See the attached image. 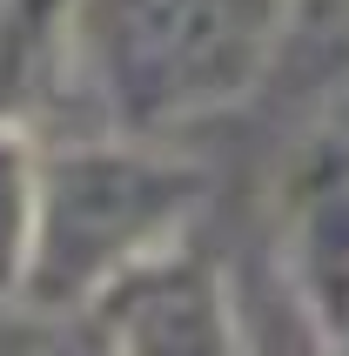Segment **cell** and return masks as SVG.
Segmentation results:
<instances>
[]
</instances>
